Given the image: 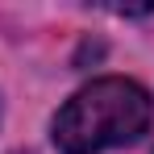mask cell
Here are the masks:
<instances>
[{
	"label": "cell",
	"mask_w": 154,
	"mask_h": 154,
	"mask_svg": "<svg viewBox=\"0 0 154 154\" xmlns=\"http://www.w3.org/2000/svg\"><path fill=\"white\" fill-rule=\"evenodd\" d=\"M154 121L150 92L133 79L104 75L79 88L54 117V146L63 154H100L137 142Z\"/></svg>",
	"instance_id": "cell-1"
}]
</instances>
